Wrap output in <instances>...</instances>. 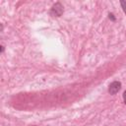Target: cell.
<instances>
[{
  "label": "cell",
  "mask_w": 126,
  "mask_h": 126,
  "mask_svg": "<svg viewBox=\"0 0 126 126\" xmlns=\"http://www.w3.org/2000/svg\"><path fill=\"white\" fill-rule=\"evenodd\" d=\"M63 5L60 3V2H56L50 9V15L52 17H60L62 14H63Z\"/></svg>",
  "instance_id": "obj_1"
},
{
  "label": "cell",
  "mask_w": 126,
  "mask_h": 126,
  "mask_svg": "<svg viewBox=\"0 0 126 126\" xmlns=\"http://www.w3.org/2000/svg\"><path fill=\"white\" fill-rule=\"evenodd\" d=\"M120 89H121V82H119V81H113L109 85V87H108V93L110 94L114 95V94H116L120 91Z\"/></svg>",
  "instance_id": "obj_2"
},
{
  "label": "cell",
  "mask_w": 126,
  "mask_h": 126,
  "mask_svg": "<svg viewBox=\"0 0 126 126\" xmlns=\"http://www.w3.org/2000/svg\"><path fill=\"white\" fill-rule=\"evenodd\" d=\"M120 4H121V6H122L123 11L126 13V2H125V1H121V2H120Z\"/></svg>",
  "instance_id": "obj_3"
},
{
  "label": "cell",
  "mask_w": 126,
  "mask_h": 126,
  "mask_svg": "<svg viewBox=\"0 0 126 126\" xmlns=\"http://www.w3.org/2000/svg\"><path fill=\"white\" fill-rule=\"evenodd\" d=\"M108 18H109L111 21H113V22H115V20H116L115 17H114V15H113L112 13H109V14H108Z\"/></svg>",
  "instance_id": "obj_4"
},
{
  "label": "cell",
  "mask_w": 126,
  "mask_h": 126,
  "mask_svg": "<svg viewBox=\"0 0 126 126\" xmlns=\"http://www.w3.org/2000/svg\"><path fill=\"white\" fill-rule=\"evenodd\" d=\"M123 101H124V103L126 104V91L123 93Z\"/></svg>",
  "instance_id": "obj_5"
},
{
  "label": "cell",
  "mask_w": 126,
  "mask_h": 126,
  "mask_svg": "<svg viewBox=\"0 0 126 126\" xmlns=\"http://www.w3.org/2000/svg\"><path fill=\"white\" fill-rule=\"evenodd\" d=\"M4 52V45H1V53Z\"/></svg>",
  "instance_id": "obj_6"
},
{
  "label": "cell",
  "mask_w": 126,
  "mask_h": 126,
  "mask_svg": "<svg viewBox=\"0 0 126 126\" xmlns=\"http://www.w3.org/2000/svg\"><path fill=\"white\" fill-rule=\"evenodd\" d=\"M33 126H35V125H33Z\"/></svg>",
  "instance_id": "obj_7"
}]
</instances>
